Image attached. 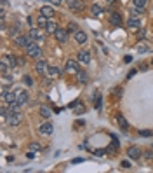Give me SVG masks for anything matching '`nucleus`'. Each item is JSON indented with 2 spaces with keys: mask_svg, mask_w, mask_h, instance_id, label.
Listing matches in <instances>:
<instances>
[{
  "mask_svg": "<svg viewBox=\"0 0 153 173\" xmlns=\"http://www.w3.org/2000/svg\"><path fill=\"white\" fill-rule=\"evenodd\" d=\"M21 121H23V116H21V112H17V114H7V117H5V124H9V126H17V124H21Z\"/></svg>",
  "mask_w": 153,
  "mask_h": 173,
  "instance_id": "nucleus-1",
  "label": "nucleus"
},
{
  "mask_svg": "<svg viewBox=\"0 0 153 173\" xmlns=\"http://www.w3.org/2000/svg\"><path fill=\"white\" fill-rule=\"evenodd\" d=\"M14 42H16L17 47H24V49H26V47L33 42V39H31L30 35H17V37L14 39Z\"/></svg>",
  "mask_w": 153,
  "mask_h": 173,
  "instance_id": "nucleus-2",
  "label": "nucleus"
},
{
  "mask_svg": "<svg viewBox=\"0 0 153 173\" xmlns=\"http://www.w3.org/2000/svg\"><path fill=\"white\" fill-rule=\"evenodd\" d=\"M14 93H16V102H17L19 105H24V103H28V100H30L28 96H30V95H28V93H26L23 88H17V89H14Z\"/></svg>",
  "mask_w": 153,
  "mask_h": 173,
  "instance_id": "nucleus-3",
  "label": "nucleus"
},
{
  "mask_svg": "<svg viewBox=\"0 0 153 173\" xmlns=\"http://www.w3.org/2000/svg\"><path fill=\"white\" fill-rule=\"evenodd\" d=\"M38 133H40V135H44V137L52 135V133H54V124H52V123H49V121L42 123V124H40V128H38Z\"/></svg>",
  "mask_w": 153,
  "mask_h": 173,
  "instance_id": "nucleus-4",
  "label": "nucleus"
},
{
  "mask_svg": "<svg viewBox=\"0 0 153 173\" xmlns=\"http://www.w3.org/2000/svg\"><path fill=\"white\" fill-rule=\"evenodd\" d=\"M26 54L30 56V58H40V54H42V49L35 44V42H31L28 47H26Z\"/></svg>",
  "mask_w": 153,
  "mask_h": 173,
  "instance_id": "nucleus-5",
  "label": "nucleus"
},
{
  "mask_svg": "<svg viewBox=\"0 0 153 173\" xmlns=\"http://www.w3.org/2000/svg\"><path fill=\"white\" fill-rule=\"evenodd\" d=\"M78 63H80V61H75V60H68V61L64 63V72H68V74H77V72L80 70Z\"/></svg>",
  "mask_w": 153,
  "mask_h": 173,
  "instance_id": "nucleus-6",
  "label": "nucleus"
},
{
  "mask_svg": "<svg viewBox=\"0 0 153 173\" xmlns=\"http://www.w3.org/2000/svg\"><path fill=\"white\" fill-rule=\"evenodd\" d=\"M54 35H56V39H57L61 44H64V42H68V35H70V32H68L66 28H57Z\"/></svg>",
  "mask_w": 153,
  "mask_h": 173,
  "instance_id": "nucleus-7",
  "label": "nucleus"
},
{
  "mask_svg": "<svg viewBox=\"0 0 153 173\" xmlns=\"http://www.w3.org/2000/svg\"><path fill=\"white\" fill-rule=\"evenodd\" d=\"M122 23H124V19H122L120 12H111V14H110V25H113V26H122Z\"/></svg>",
  "mask_w": 153,
  "mask_h": 173,
  "instance_id": "nucleus-8",
  "label": "nucleus"
},
{
  "mask_svg": "<svg viewBox=\"0 0 153 173\" xmlns=\"http://www.w3.org/2000/svg\"><path fill=\"white\" fill-rule=\"evenodd\" d=\"M2 63H5L9 68H16V65H17V60H16L12 54H5V56L2 58Z\"/></svg>",
  "mask_w": 153,
  "mask_h": 173,
  "instance_id": "nucleus-9",
  "label": "nucleus"
},
{
  "mask_svg": "<svg viewBox=\"0 0 153 173\" xmlns=\"http://www.w3.org/2000/svg\"><path fill=\"white\" fill-rule=\"evenodd\" d=\"M68 2V7L71 11H82L84 9V0H66Z\"/></svg>",
  "mask_w": 153,
  "mask_h": 173,
  "instance_id": "nucleus-10",
  "label": "nucleus"
},
{
  "mask_svg": "<svg viewBox=\"0 0 153 173\" xmlns=\"http://www.w3.org/2000/svg\"><path fill=\"white\" fill-rule=\"evenodd\" d=\"M91 60H92V58H91V53H89V51H80V53H78V61H80V63L89 65Z\"/></svg>",
  "mask_w": 153,
  "mask_h": 173,
  "instance_id": "nucleus-11",
  "label": "nucleus"
},
{
  "mask_svg": "<svg viewBox=\"0 0 153 173\" xmlns=\"http://www.w3.org/2000/svg\"><path fill=\"white\" fill-rule=\"evenodd\" d=\"M2 100H3V103H12V102H16V93H14V89L12 91H5L3 95H2Z\"/></svg>",
  "mask_w": 153,
  "mask_h": 173,
  "instance_id": "nucleus-12",
  "label": "nucleus"
},
{
  "mask_svg": "<svg viewBox=\"0 0 153 173\" xmlns=\"http://www.w3.org/2000/svg\"><path fill=\"white\" fill-rule=\"evenodd\" d=\"M111 138H113V140H111V144L106 147V152H108V154H115V152L118 151V140H117V137H115V135H111Z\"/></svg>",
  "mask_w": 153,
  "mask_h": 173,
  "instance_id": "nucleus-13",
  "label": "nucleus"
},
{
  "mask_svg": "<svg viewBox=\"0 0 153 173\" xmlns=\"http://www.w3.org/2000/svg\"><path fill=\"white\" fill-rule=\"evenodd\" d=\"M47 68H49V65H47V61H44V60H38V61L35 63L37 74H44V72H47Z\"/></svg>",
  "mask_w": 153,
  "mask_h": 173,
  "instance_id": "nucleus-14",
  "label": "nucleus"
},
{
  "mask_svg": "<svg viewBox=\"0 0 153 173\" xmlns=\"http://www.w3.org/2000/svg\"><path fill=\"white\" fill-rule=\"evenodd\" d=\"M75 42H77V44H85V42H87V33L82 32V30L75 32Z\"/></svg>",
  "mask_w": 153,
  "mask_h": 173,
  "instance_id": "nucleus-15",
  "label": "nucleus"
},
{
  "mask_svg": "<svg viewBox=\"0 0 153 173\" xmlns=\"http://www.w3.org/2000/svg\"><path fill=\"white\" fill-rule=\"evenodd\" d=\"M127 156H129L131 159H139V158H141V151H139L138 147H129Z\"/></svg>",
  "mask_w": 153,
  "mask_h": 173,
  "instance_id": "nucleus-16",
  "label": "nucleus"
},
{
  "mask_svg": "<svg viewBox=\"0 0 153 173\" xmlns=\"http://www.w3.org/2000/svg\"><path fill=\"white\" fill-rule=\"evenodd\" d=\"M117 123H118L120 130H124V131H125V130H129V123H127V119H125L122 114H118V116H117Z\"/></svg>",
  "mask_w": 153,
  "mask_h": 173,
  "instance_id": "nucleus-17",
  "label": "nucleus"
},
{
  "mask_svg": "<svg viewBox=\"0 0 153 173\" xmlns=\"http://www.w3.org/2000/svg\"><path fill=\"white\" fill-rule=\"evenodd\" d=\"M28 35H30V37H31L33 40H42V39H44V33H42L40 30H37V28H31Z\"/></svg>",
  "mask_w": 153,
  "mask_h": 173,
  "instance_id": "nucleus-18",
  "label": "nucleus"
},
{
  "mask_svg": "<svg viewBox=\"0 0 153 173\" xmlns=\"http://www.w3.org/2000/svg\"><path fill=\"white\" fill-rule=\"evenodd\" d=\"M75 75H77V81H78V82H82V84H85V82L89 81V75H87L85 72H82V70H78Z\"/></svg>",
  "mask_w": 153,
  "mask_h": 173,
  "instance_id": "nucleus-19",
  "label": "nucleus"
},
{
  "mask_svg": "<svg viewBox=\"0 0 153 173\" xmlns=\"http://www.w3.org/2000/svg\"><path fill=\"white\" fill-rule=\"evenodd\" d=\"M21 107H23V105H19L17 102H12V103H9V107H7V109H9V112H10V114H17V112L21 110Z\"/></svg>",
  "mask_w": 153,
  "mask_h": 173,
  "instance_id": "nucleus-20",
  "label": "nucleus"
},
{
  "mask_svg": "<svg viewBox=\"0 0 153 173\" xmlns=\"http://www.w3.org/2000/svg\"><path fill=\"white\" fill-rule=\"evenodd\" d=\"M47 23H49V18L47 16H44V14H38V18H37V25L38 26H47Z\"/></svg>",
  "mask_w": 153,
  "mask_h": 173,
  "instance_id": "nucleus-21",
  "label": "nucleus"
},
{
  "mask_svg": "<svg viewBox=\"0 0 153 173\" xmlns=\"http://www.w3.org/2000/svg\"><path fill=\"white\" fill-rule=\"evenodd\" d=\"M127 26H129V28H141V23H139V19H138V18H129Z\"/></svg>",
  "mask_w": 153,
  "mask_h": 173,
  "instance_id": "nucleus-22",
  "label": "nucleus"
},
{
  "mask_svg": "<svg viewBox=\"0 0 153 173\" xmlns=\"http://www.w3.org/2000/svg\"><path fill=\"white\" fill-rule=\"evenodd\" d=\"M47 74H49V77H59L61 75V70L57 67H49L47 68Z\"/></svg>",
  "mask_w": 153,
  "mask_h": 173,
  "instance_id": "nucleus-23",
  "label": "nucleus"
},
{
  "mask_svg": "<svg viewBox=\"0 0 153 173\" xmlns=\"http://www.w3.org/2000/svg\"><path fill=\"white\" fill-rule=\"evenodd\" d=\"M40 14H44V16L51 18V16L54 14V9H52V7H49V5H44V7L40 9Z\"/></svg>",
  "mask_w": 153,
  "mask_h": 173,
  "instance_id": "nucleus-24",
  "label": "nucleus"
},
{
  "mask_svg": "<svg viewBox=\"0 0 153 173\" xmlns=\"http://www.w3.org/2000/svg\"><path fill=\"white\" fill-rule=\"evenodd\" d=\"M56 30H57V25L54 21H49L45 26V33H56Z\"/></svg>",
  "mask_w": 153,
  "mask_h": 173,
  "instance_id": "nucleus-25",
  "label": "nucleus"
},
{
  "mask_svg": "<svg viewBox=\"0 0 153 173\" xmlns=\"http://www.w3.org/2000/svg\"><path fill=\"white\" fill-rule=\"evenodd\" d=\"M28 149H30V151H33V152H40V151L44 149V147H42V145H40L38 142H31V144L28 145Z\"/></svg>",
  "mask_w": 153,
  "mask_h": 173,
  "instance_id": "nucleus-26",
  "label": "nucleus"
},
{
  "mask_svg": "<svg viewBox=\"0 0 153 173\" xmlns=\"http://www.w3.org/2000/svg\"><path fill=\"white\" fill-rule=\"evenodd\" d=\"M91 12H92V16H101V12H103V9H101V5H98V4H94V5L91 7Z\"/></svg>",
  "mask_w": 153,
  "mask_h": 173,
  "instance_id": "nucleus-27",
  "label": "nucleus"
},
{
  "mask_svg": "<svg viewBox=\"0 0 153 173\" xmlns=\"http://www.w3.org/2000/svg\"><path fill=\"white\" fill-rule=\"evenodd\" d=\"M51 114H52V112H51V109H47V107H40V116H42V117L49 119V117H51Z\"/></svg>",
  "mask_w": 153,
  "mask_h": 173,
  "instance_id": "nucleus-28",
  "label": "nucleus"
},
{
  "mask_svg": "<svg viewBox=\"0 0 153 173\" xmlns=\"http://www.w3.org/2000/svg\"><path fill=\"white\" fill-rule=\"evenodd\" d=\"M143 11H145V9H139V7H134V9L131 11V18H139V16L143 14Z\"/></svg>",
  "mask_w": 153,
  "mask_h": 173,
  "instance_id": "nucleus-29",
  "label": "nucleus"
},
{
  "mask_svg": "<svg viewBox=\"0 0 153 173\" xmlns=\"http://www.w3.org/2000/svg\"><path fill=\"white\" fill-rule=\"evenodd\" d=\"M132 5L139 7V9H145L146 7V0H132Z\"/></svg>",
  "mask_w": 153,
  "mask_h": 173,
  "instance_id": "nucleus-30",
  "label": "nucleus"
},
{
  "mask_svg": "<svg viewBox=\"0 0 153 173\" xmlns=\"http://www.w3.org/2000/svg\"><path fill=\"white\" fill-rule=\"evenodd\" d=\"M66 30H68V32H73V33H75V32H78V28H77V23L70 21V23L66 25Z\"/></svg>",
  "mask_w": 153,
  "mask_h": 173,
  "instance_id": "nucleus-31",
  "label": "nucleus"
},
{
  "mask_svg": "<svg viewBox=\"0 0 153 173\" xmlns=\"http://www.w3.org/2000/svg\"><path fill=\"white\" fill-rule=\"evenodd\" d=\"M9 35L10 37H17V25H14V26L9 28Z\"/></svg>",
  "mask_w": 153,
  "mask_h": 173,
  "instance_id": "nucleus-32",
  "label": "nucleus"
},
{
  "mask_svg": "<svg viewBox=\"0 0 153 173\" xmlns=\"http://www.w3.org/2000/svg\"><path fill=\"white\" fill-rule=\"evenodd\" d=\"M2 81H3V84L7 86V84H12V77L10 75H7V74H3L2 75Z\"/></svg>",
  "mask_w": 153,
  "mask_h": 173,
  "instance_id": "nucleus-33",
  "label": "nucleus"
},
{
  "mask_svg": "<svg viewBox=\"0 0 153 173\" xmlns=\"http://www.w3.org/2000/svg\"><path fill=\"white\" fill-rule=\"evenodd\" d=\"M23 82H24L26 86H31V84H33V79H31L30 75H24V77H23Z\"/></svg>",
  "mask_w": 153,
  "mask_h": 173,
  "instance_id": "nucleus-34",
  "label": "nucleus"
},
{
  "mask_svg": "<svg viewBox=\"0 0 153 173\" xmlns=\"http://www.w3.org/2000/svg\"><path fill=\"white\" fill-rule=\"evenodd\" d=\"M138 133H139L141 137H152V135H153V133L150 131V130H139Z\"/></svg>",
  "mask_w": 153,
  "mask_h": 173,
  "instance_id": "nucleus-35",
  "label": "nucleus"
},
{
  "mask_svg": "<svg viewBox=\"0 0 153 173\" xmlns=\"http://www.w3.org/2000/svg\"><path fill=\"white\" fill-rule=\"evenodd\" d=\"M136 49H138L139 53H146V51H148V47H146V46H143V44H138V46H136Z\"/></svg>",
  "mask_w": 153,
  "mask_h": 173,
  "instance_id": "nucleus-36",
  "label": "nucleus"
},
{
  "mask_svg": "<svg viewBox=\"0 0 153 173\" xmlns=\"http://www.w3.org/2000/svg\"><path fill=\"white\" fill-rule=\"evenodd\" d=\"M145 159H153V151H146V154H145Z\"/></svg>",
  "mask_w": 153,
  "mask_h": 173,
  "instance_id": "nucleus-37",
  "label": "nucleus"
},
{
  "mask_svg": "<svg viewBox=\"0 0 153 173\" xmlns=\"http://www.w3.org/2000/svg\"><path fill=\"white\" fill-rule=\"evenodd\" d=\"M105 152H106V151H103V149H96V151H94V154H96V156H103Z\"/></svg>",
  "mask_w": 153,
  "mask_h": 173,
  "instance_id": "nucleus-38",
  "label": "nucleus"
},
{
  "mask_svg": "<svg viewBox=\"0 0 153 173\" xmlns=\"http://www.w3.org/2000/svg\"><path fill=\"white\" fill-rule=\"evenodd\" d=\"M122 168L129 170V168H131V163H129V161H122Z\"/></svg>",
  "mask_w": 153,
  "mask_h": 173,
  "instance_id": "nucleus-39",
  "label": "nucleus"
},
{
  "mask_svg": "<svg viewBox=\"0 0 153 173\" xmlns=\"http://www.w3.org/2000/svg\"><path fill=\"white\" fill-rule=\"evenodd\" d=\"M82 112H84V105H82V107H78V109L75 110V114H82Z\"/></svg>",
  "mask_w": 153,
  "mask_h": 173,
  "instance_id": "nucleus-40",
  "label": "nucleus"
},
{
  "mask_svg": "<svg viewBox=\"0 0 153 173\" xmlns=\"http://www.w3.org/2000/svg\"><path fill=\"white\" fill-rule=\"evenodd\" d=\"M2 2V11H5V7H7V0H0Z\"/></svg>",
  "mask_w": 153,
  "mask_h": 173,
  "instance_id": "nucleus-41",
  "label": "nucleus"
},
{
  "mask_svg": "<svg viewBox=\"0 0 153 173\" xmlns=\"http://www.w3.org/2000/svg\"><path fill=\"white\" fill-rule=\"evenodd\" d=\"M115 93H117V95L120 96V95H122V88H117V89H115Z\"/></svg>",
  "mask_w": 153,
  "mask_h": 173,
  "instance_id": "nucleus-42",
  "label": "nucleus"
},
{
  "mask_svg": "<svg viewBox=\"0 0 153 173\" xmlns=\"http://www.w3.org/2000/svg\"><path fill=\"white\" fill-rule=\"evenodd\" d=\"M51 2H54L56 5H59V2H61V0H51Z\"/></svg>",
  "mask_w": 153,
  "mask_h": 173,
  "instance_id": "nucleus-43",
  "label": "nucleus"
},
{
  "mask_svg": "<svg viewBox=\"0 0 153 173\" xmlns=\"http://www.w3.org/2000/svg\"><path fill=\"white\" fill-rule=\"evenodd\" d=\"M106 2H108V4H113V2H115V0H106Z\"/></svg>",
  "mask_w": 153,
  "mask_h": 173,
  "instance_id": "nucleus-44",
  "label": "nucleus"
},
{
  "mask_svg": "<svg viewBox=\"0 0 153 173\" xmlns=\"http://www.w3.org/2000/svg\"><path fill=\"white\" fill-rule=\"evenodd\" d=\"M152 67H153V58H152Z\"/></svg>",
  "mask_w": 153,
  "mask_h": 173,
  "instance_id": "nucleus-45",
  "label": "nucleus"
}]
</instances>
